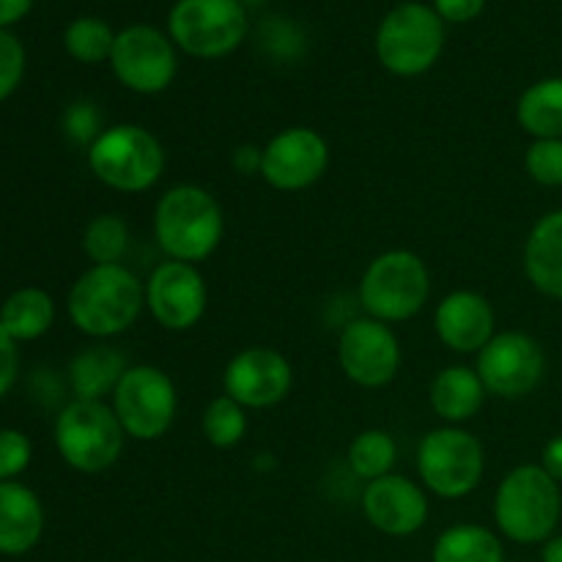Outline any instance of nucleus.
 I'll return each instance as SVG.
<instances>
[{
    "instance_id": "nucleus-1",
    "label": "nucleus",
    "mask_w": 562,
    "mask_h": 562,
    "mask_svg": "<svg viewBox=\"0 0 562 562\" xmlns=\"http://www.w3.org/2000/svg\"><path fill=\"white\" fill-rule=\"evenodd\" d=\"M66 311L88 338H115L135 327L146 311V283L124 263L88 267L69 289Z\"/></svg>"
},
{
    "instance_id": "nucleus-2",
    "label": "nucleus",
    "mask_w": 562,
    "mask_h": 562,
    "mask_svg": "<svg viewBox=\"0 0 562 562\" xmlns=\"http://www.w3.org/2000/svg\"><path fill=\"white\" fill-rule=\"evenodd\" d=\"M223 234V206L201 184L170 187L154 206V239L170 261L198 267L217 252Z\"/></svg>"
},
{
    "instance_id": "nucleus-3",
    "label": "nucleus",
    "mask_w": 562,
    "mask_h": 562,
    "mask_svg": "<svg viewBox=\"0 0 562 562\" xmlns=\"http://www.w3.org/2000/svg\"><path fill=\"white\" fill-rule=\"evenodd\" d=\"M494 525L514 543H547L562 516L560 483L541 464L514 467L494 492Z\"/></svg>"
},
{
    "instance_id": "nucleus-4",
    "label": "nucleus",
    "mask_w": 562,
    "mask_h": 562,
    "mask_svg": "<svg viewBox=\"0 0 562 562\" xmlns=\"http://www.w3.org/2000/svg\"><path fill=\"white\" fill-rule=\"evenodd\" d=\"M86 159L93 179L126 195L151 190L168 162L159 137L140 124L104 126L102 135L88 146Z\"/></svg>"
},
{
    "instance_id": "nucleus-5",
    "label": "nucleus",
    "mask_w": 562,
    "mask_h": 562,
    "mask_svg": "<svg viewBox=\"0 0 562 562\" xmlns=\"http://www.w3.org/2000/svg\"><path fill=\"white\" fill-rule=\"evenodd\" d=\"M360 305L366 316L384 324L415 318L431 296V272L417 252L395 247L373 258L360 278Z\"/></svg>"
},
{
    "instance_id": "nucleus-6",
    "label": "nucleus",
    "mask_w": 562,
    "mask_h": 562,
    "mask_svg": "<svg viewBox=\"0 0 562 562\" xmlns=\"http://www.w3.org/2000/svg\"><path fill=\"white\" fill-rule=\"evenodd\" d=\"M55 450L66 467L82 475L115 467L126 445V434L108 401L71 398L55 417Z\"/></svg>"
},
{
    "instance_id": "nucleus-7",
    "label": "nucleus",
    "mask_w": 562,
    "mask_h": 562,
    "mask_svg": "<svg viewBox=\"0 0 562 562\" xmlns=\"http://www.w3.org/2000/svg\"><path fill=\"white\" fill-rule=\"evenodd\" d=\"M417 475L439 499H464L486 475V448L464 426L431 428L417 445Z\"/></svg>"
},
{
    "instance_id": "nucleus-8",
    "label": "nucleus",
    "mask_w": 562,
    "mask_h": 562,
    "mask_svg": "<svg viewBox=\"0 0 562 562\" xmlns=\"http://www.w3.org/2000/svg\"><path fill=\"white\" fill-rule=\"evenodd\" d=\"M445 49V22L434 5L401 3L376 31L379 64L395 77H420Z\"/></svg>"
},
{
    "instance_id": "nucleus-9",
    "label": "nucleus",
    "mask_w": 562,
    "mask_h": 562,
    "mask_svg": "<svg viewBox=\"0 0 562 562\" xmlns=\"http://www.w3.org/2000/svg\"><path fill=\"white\" fill-rule=\"evenodd\" d=\"M126 439L157 442L173 428L179 412V390L157 366H130L110 398Z\"/></svg>"
},
{
    "instance_id": "nucleus-10",
    "label": "nucleus",
    "mask_w": 562,
    "mask_h": 562,
    "mask_svg": "<svg viewBox=\"0 0 562 562\" xmlns=\"http://www.w3.org/2000/svg\"><path fill=\"white\" fill-rule=\"evenodd\" d=\"M168 36L181 53L201 60L225 58L247 36L241 0H179L170 9Z\"/></svg>"
},
{
    "instance_id": "nucleus-11",
    "label": "nucleus",
    "mask_w": 562,
    "mask_h": 562,
    "mask_svg": "<svg viewBox=\"0 0 562 562\" xmlns=\"http://www.w3.org/2000/svg\"><path fill=\"white\" fill-rule=\"evenodd\" d=\"M475 371L488 395L508 401L525 398L543 382L547 355L532 335L505 329L477 351Z\"/></svg>"
},
{
    "instance_id": "nucleus-12",
    "label": "nucleus",
    "mask_w": 562,
    "mask_h": 562,
    "mask_svg": "<svg viewBox=\"0 0 562 562\" xmlns=\"http://www.w3.org/2000/svg\"><path fill=\"white\" fill-rule=\"evenodd\" d=\"M110 66L121 86L143 97H154L173 86L179 58L173 38L162 31L151 25H130L115 33Z\"/></svg>"
},
{
    "instance_id": "nucleus-13",
    "label": "nucleus",
    "mask_w": 562,
    "mask_h": 562,
    "mask_svg": "<svg viewBox=\"0 0 562 562\" xmlns=\"http://www.w3.org/2000/svg\"><path fill=\"white\" fill-rule=\"evenodd\" d=\"M404 362L398 335L371 316L351 318L338 335V366L351 384L362 390H382L395 382Z\"/></svg>"
},
{
    "instance_id": "nucleus-14",
    "label": "nucleus",
    "mask_w": 562,
    "mask_h": 562,
    "mask_svg": "<svg viewBox=\"0 0 562 562\" xmlns=\"http://www.w3.org/2000/svg\"><path fill=\"white\" fill-rule=\"evenodd\" d=\"M329 168V143L313 126H289L261 148V179L278 192L311 190Z\"/></svg>"
},
{
    "instance_id": "nucleus-15",
    "label": "nucleus",
    "mask_w": 562,
    "mask_h": 562,
    "mask_svg": "<svg viewBox=\"0 0 562 562\" xmlns=\"http://www.w3.org/2000/svg\"><path fill=\"white\" fill-rule=\"evenodd\" d=\"M143 283H146V311L168 333H187L206 313L209 289L195 263L168 258L157 263Z\"/></svg>"
},
{
    "instance_id": "nucleus-16",
    "label": "nucleus",
    "mask_w": 562,
    "mask_h": 562,
    "mask_svg": "<svg viewBox=\"0 0 562 562\" xmlns=\"http://www.w3.org/2000/svg\"><path fill=\"white\" fill-rule=\"evenodd\" d=\"M294 387L289 357L272 346H247L236 351L223 371V393L245 409H272Z\"/></svg>"
},
{
    "instance_id": "nucleus-17",
    "label": "nucleus",
    "mask_w": 562,
    "mask_h": 562,
    "mask_svg": "<svg viewBox=\"0 0 562 562\" xmlns=\"http://www.w3.org/2000/svg\"><path fill=\"white\" fill-rule=\"evenodd\" d=\"M360 508L373 530L393 538L415 536L428 521L426 488L398 472L366 483Z\"/></svg>"
},
{
    "instance_id": "nucleus-18",
    "label": "nucleus",
    "mask_w": 562,
    "mask_h": 562,
    "mask_svg": "<svg viewBox=\"0 0 562 562\" xmlns=\"http://www.w3.org/2000/svg\"><path fill=\"white\" fill-rule=\"evenodd\" d=\"M434 333L445 349L456 355H477L497 335V313L481 291H450L434 313Z\"/></svg>"
},
{
    "instance_id": "nucleus-19",
    "label": "nucleus",
    "mask_w": 562,
    "mask_h": 562,
    "mask_svg": "<svg viewBox=\"0 0 562 562\" xmlns=\"http://www.w3.org/2000/svg\"><path fill=\"white\" fill-rule=\"evenodd\" d=\"M44 532V508L36 492L20 481L0 483V554L20 558L36 549Z\"/></svg>"
},
{
    "instance_id": "nucleus-20",
    "label": "nucleus",
    "mask_w": 562,
    "mask_h": 562,
    "mask_svg": "<svg viewBox=\"0 0 562 562\" xmlns=\"http://www.w3.org/2000/svg\"><path fill=\"white\" fill-rule=\"evenodd\" d=\"M486 395L475 368L448 366L434 376L428 387V404L445 426H464L472 417L481 415Z\"/></svg>"
},
{
    "instance_id": "nucleus-21",
    "label": "nucleus",
    "mask_w": 562,
    "mask_h": 562,
    "mask_svg": "<svg viewBox=\"0 0 562 562\" xmlns=\"http://www.w3.org/2000/svg\"><path fill=\"white\" fill-rule=\"evenodd\" d=\"M525 274L543 296L562 300V209L532 225L525 241Z\"/></svg>"
},
{
    "instance_id": "nucleus-22",
    "label": "nucleus",
    "mask_w": 562,
    "mask_h": 562,
    "mask_svg": "<svg viewBox=\"0 0 562 562\" xmlns=\"http://www.w3.org/2000/svg\"><path fill=\"white\" fill-rule=\"evenodd\" d=\"M124 351L115 346H88L69 362V387L80 401H104L113 398L121 376L126 373Z\"/></svg>"
},
{
    "instance_id": "nucleus-23",
    "label": "nucleus",
    "mask_w": 562,
    "mask_h": 562,
    "mask_svg": "<svg viewBox=\"0 0 562 562\" xmlns=\"http://www.w3.org/2000/svg\"><path fill=\"white\" fill-rule=\"evenodd\" d=\"M516 121L532 140H562V77L525 88L516 102Z\"/></svg>"
},
{
    "instance_id": "nucleus-24",
    "label": "nucleus",
    "mask_w": 562,
    "mask_h": 562,
    "mask_svg": "<svg viewBox=\"0 0 562 562\" xmlns=\"http://www.w3.org/2000/svg\"><path fill=\"white\" fill-rule=\"evenodd\" d=\"M55 322L53 296L36 285H25L9 294L0 305V324L16 344L38 340L49 333Z\"/></svg>"
},
{
    "instance_id": "nucleus-25",
    "label": "nucleus",
    "mask_w": 562,
    "mask_h": 562,
    "mask_svg": "<svg viewBox=\"0 0 562 562\" xmlns=\"http://www.w3.org/2000/svg\"><path fill=\"white\" fill-rule=\"evenodd\" d=\"M431 562H505L503 541L481 525H453L437 538Z\"/></svg>"
},
{
    "instance_id": "nucleus-26",
    "label": "nucleus",
    "mask_w": 562,
    "mask_h": 562,
    "mask_svg": "<svg viewBox=\"0 0 562 562\" xmlns=\"http://www.w3.org/2000/svg\"><path fill=\"white\" fill-rule=\"evenodd\" d=\"M395 461H398V445H395L393 434L384 431V428H366V431L351 439L349 470L360 481L371 483L390 475Z\"/></svg>"
},
{
    "instance_id": "nucleus-27",
    "label": "nucleus",
    "mask_w": 562,
    "mask_h": 562,
    "mask_svg": "<svg viewBox=\"0 0 562 562\" xmlns=\"http://www.w3.org/2000/svg\"><path fill=\"white\" fill-rule=\"evenodd\" d=\"M132 231L121 214H97L82 231V252L91 267H110L124 261Z\"/></svg>"
},
{
    "instance_id": "nucleus-28",
    "label": "nucleus",
    "mask_w": 562,
    "mask_h": 562,
    "mask_svg": "<svg viewBox=\"0 0 562 562\" xmlns=\"http://www.w3.org/2000/svg\"><path fill=\"white\" fill-rule=\"evenodd\" d=\"M247 409L236 404L228 395H217L206 404L201 417V431L212 448L217 450H231L236 445H241V439L247 437Z\"/></svg>"
},
{
    "instance_id": "nucleus-29",
    "label": "nucleus",
    "mask_w": 562,
    "mask_h": 562,
    "mask_svg": "<svg viewBox=\"0 0 562 562\" xmlns=\"http://www.w3.org/2000/svg\"><path fill=\"white\" fill-rule=\"evenodd\" d=\"M115 33L99 16H80L64 33V47L80 64H102L113 53Z\"/></svg>"
},
{
    "instance_id": "nucleus-30",
    "label": "nucleus",
    "mask_w": 562,
    "mask_h": 562,
    "mask_svg": "<svg viewBox=\"0 0 562 562\" xmlns=\"http://www.w3.org/2000/svg\"><path fill=\"white\" fill-rule=\"evenodd\" d=\"M525 168L541 187H562V140H532L525 151Z\"/></svg>"
},
{
    "instance_id": "nucleus-31",
    "label": "nucleus",
    "mask_w": 562,
    "mask_h": 562,
    "mask_svg": "<svg viewBox=\"0 0 562 562\" xmlns=\"http://www.w3.org/2000/svg\"><path fill=\"white\" fill-rule=\"evenodd\" d=\"M33 445L20 428H0V483L16 481L31 467Z\"/></svg>"
},
{
    "instance_id": "nucleus-32",
    "label": "nucleus",
    "mask_w": 562,
    "mask_h": 562,
    "mask_svg": "<svg viewBox=\"0 0 562 562\" xmlns=\"http://www.w3.org/2000/svg\"><path fill=\"white\" fill-rule=\"evenodd\" d=\"M64 132L69 135L71 143H80V146H91L99 135L104 132L102 126V113L97 110V104L82 99L66 108L64 113Z\"/></svg>"
},
{
    "instance_id": "nucleus-33",
    "label": "nucleus",
    "mask_w": 562,
    "mask_h": 562,
    "mask_svg": "<svg viewBox=\"0 0 562 562\" xmlns=\"http://www.w3.org/2000/svg\"><path fill=\"white\" fill-rule=\"evenodd\" d=\"M22 75H25V49L14 33L0 27V102L20 88Z\"/></svg>"
},
{
    "instance_id": "nucleus-34",
    "label": "nucleus",
    "mask_w": 562,
    "mask_h": 562,
    "mask_svg": "<svg viewBox=\"0 0 562 562\" xmlns=\"http://www.w3.org/2000/svg\"><path fill=\"white\" fill-rule=\"evenodd\" d=\"M16 373H20V349H16V340L0 324V398L14 387Z\"/></svg>"
},
{
    "instance_id": "nucleus-35",
    "label": "nucleus",
    "mask_w": 562,
    "mask_h": 562,
    "mask_svg": "<svg viewBox=\"0 0 562 562\" xmlns=\"http://www.w3.org/2000/svg\"><path fill=\"white\" fill-rule=\"evenodd\" d=\"M486 0H434V11L442 22H470L483 11Z\"/></svg>"
},
{
    "instance_id": "nucleus-36",
    "label": "nucleus",
    "mask_w": 562,
    "mask_h": 562,
    "mask_svg": "<svg viewBox=\"0 0 562 562\" xmlns=\"http://www.w3.org/2000/svg\"><path fill=\"white\" fill-rule=\"evenodd\" d=\"M234 170L241 176H261V148L258 146H239L234 151Z\"/></svg>"
},
{
    "instance_id": "nucleus-37",
    "label": "nucleus",
    "mask_w": 562,
    "mask_h": 562,
    "mask_svg": "<svg viewBox=\"0 0 562 562\" xmlns=\"http://www.w3.org/2000/svg\"><path fill=\"white\" fill-rule=\"evenodd\" d=\"M541 467L554 477V481L562 483V434L547 442V448H543L541 453Z\"/></svg>"
},
{
    "instance_id": "nucleus-38",
    "label": "nucleus",
    "mask_w": 562,
    "mask_h": 562,
    "mask_svg": "<svg viewBox=\"0 0 562 562\" xmlns=\"http://www.w3.org/2000/svg\"><path fill=\"white\" fill-rule=\"evenodd\" d=\"M33 0H0V27L20 22L31 11Z\"/></svg>"
},
{
    "instance_id": "nucleus-39",
    "label": "nucleus",
    "mask_w": 562,
    "mask_h": 562,
    "mask_svg": "<svg viewBox=\"0 0 562 562\" xmlns=\"http://www.w3.org/2000/svg\"><path fill=\"white\" fill-rule=\"evenodd\" d=\"M541 560L543 562H562V536L549 538V541L543 543Z\"/></svg>"
}]
</instances>
